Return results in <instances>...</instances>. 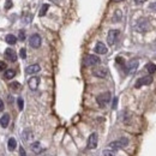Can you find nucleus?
<instances>
[{"instance_id": "f704fd0d", "label": "nucleus", "mask_w": 156, "mask_h": 156, "mask_svg": "<svg viewBox=\"0 0 156 156\" xmlns=\"http://www.w3.org/2000/svg\"><path fill=\"white\" fill-rule=\"evenodd\" d=\"M116 102H118V99L115 97V99H114V102H113V108H114V109L116 108Z\"/></svg>"}, {"instance_id": "5701e85b", "label": "nucleus", "mask_w": 156, "mask_h": 156, "mask_svg": "<svg viewBox=\"0 0 156 156\" xmlns=\"http://www.w3.org/2000/svg\"><path fill=\"white\" fill-rule=\"evenodd\" d=\"M10 88H11L13 91H19V90L22 89V85H21L18 82H13V83L10 84Z\"/></svg>"}, {"instance_id": "0eeeda50", "label": "nucleus", "mask_w": 156, "mask_h": 156, "mask_svg": "<svg viewBox=\"0 0 156 156\" xmlns=\"http://www.w3.org/2000/svg\"><path fill=\"white\" fill-rule=\"evenodd\" d=\"M97 139H99V137H97V133L96 132H94V133H91L90 136H89V138H88V149H95L96 147H97Z\"/></svg>"}, {"instance_id": "412c9836", "label": "nucleus", "mask_w": 156, "mask_h": 156, "mask_svg": "<svg viewBox=\"0 0 156 156\" xmlns=\"http://www.w3.org/2000/svg\"><path fill=\"white\" fill-rule=\"evenodd\" d=\"M48 8H49V5L48 4H43L42 5V7L40 8V12H39V16L40 17H43L46 13H47V11H48Z\"/></svg>"}, {"instance_id": "a211bd4d", "label": "nucleus", "mask_w": 156, "mask_h": 156, "mask_svg": "<svg viewBox=\"0 0 156 156\" xmlns=\"http://www.w3.org/2000/svg\"><path fill=\"white\" fill-rule=\"evenodd\" d=\"M7 148H8L10 151H13V150L17 148V141H16L13 137H11V138L8 139V142H7Z\"/></svg>"}, {"instance_id": "4468645a", "label": "nucleus", "mask_w": 156, "mask_h": 156, "mask_svg": "<svg viewBox=\"0 0 156 156\" xmlns=\"http://www.w3.org/2000/svg\"><path fill=\"white\" fill-rule=\"evenodd\" d=\"M28 84H29V88L31 90H36L39 84H40V78L39 77H31L29 81H28Z\"/></svg>"}, {"instance_id": "c9c22d12", "label": "nucleus", "mask_w": 156, "mask_h": 156, "mask_svg": "<svg viewBox=\"0 0 156 156\" xmlns=\"http://www.w3.org/2000/svg\"><path fill=\"white\" fill-rule=\"evenodd\" d=\"M114 2H120V1H123V0H113Z\"/></svg>"}, {"instance_id": "7ed1b4c3", "label": "nucleus", "mask_w": 156, "mask_h": 156, "mask_svg": "<svg viewBox=\"0 0 156 156\" xmlns=\"http://www.w3.org/2000/svg\"><path fill=\"white\" fill-rule=\"evenodd\" d=\"M100 58L97 56V55H93V54H89V55H87L85 58H84V60H83V62H84V65L85 66H94V65H99L100 64Z\"/></svg>"}, {"instance_id": "2eb2a0df", "label": "nucleus", "mask_w": 156, "mask_h": 156, "mask_svg": "<svg viewBox=\"0 0 156 156\" xmlns=\"http://www.w3.org/2000/svg\"><path fill=\"white\" fill-rule=\"evenodd\" d=\"M8 124H10V114L5 113V114L0 118V126L4 127V129H6V127L8 126Z\"/></svg>"}, {"instance_id": "f03ea898", "label": "nucleus", "mask_w": 156, "mask_h": 156, "mask_svg": "<svg viewBox=\"0 0 156 156\" xmlns=\"http://www.w3.org/2000/svg\"><path fill=\"white\" fill-rule=\"evenodd\" d=\"M110 97H112V95H110V93L109 91H106V93H102V94H100L97 97H96V101H97V103L100 107H106L107 104L109 103V101H110Z\"/></svg>"}, {"instance_id": "1a4fd4ad", "label": "nucleus", "mask_w": 156, "mask_h": 156, "mask_svg": "<svg viewBox=\"0 0 156 156\" xmlns=\"http://www.w3.org/2000/svg\"><path fill=\"white\" fill-rule=\"evenodd\" d=\"M4 55H5V58H6L8 61H12V62H13V61L17 60V54H16V52H14L12 48H6Z\"/></svg>"}, {"instance_id": "4be33fe9", "label": "nucleus", "mask_w": 156, "mask_h": 156, "mask_svg": "<svg viewBox=\"0 0 156 156\" xmlns=\"http://www.w3.org/2000/svg\"><path fill=\"white\" fill-rule=\"evenodd\" d=\"M145 67H147L148 72H149V73H151V75L156 72V65L154 64V62H149V64H147V66H145Z\"/></svg>"}, {"instance_id": "f3484780", "label": "nucleus", "mask_w": 156, "mask_h": 156, "mask_svg": "<svg viewBox=\"0 0 156 156\" xmlns=\"http://www.w3.org/2000/svg\"><path fill=\"white\" fill-rule=\"evenodd\" d=\"M22 137H23V139H24L25 142H30V141L34 138V135H33V132H31V131L25 130V131L22 133Z\"/></svg>"}, {"instance_id": "c85d7f7f", "label": "nucleus", "mask_w": 156, "mask_h": 156, "mask_svg": "<svg viewBox=\"0 0 156 156\" xmlns=\"http://www.w3.org/2000/svg\"><path fill=\"white\" fill-rule=\"evenodd\" d=\"M4 70H6V64H5L4 61H1V60H0V72H1V71H4Z\"/></svg>"}, {"instance_id": "ddd939ff", "label": "nucleus", "mask_w": 156, "mask_h": 156, "mask_svg": "<svg viewBox=\"0 0 156 156\" xmlns=\"http://www.w3.org/2000/svg\"><path fill=\"white\" fill-rule=\"evenodd\" d=\"M40 70H41L40 65H37V64H34V65H29V66L25 68V72H27L28 75H35V73L40 72Z\"/></svg>"}, {"instance_id": "e433bc0d", "label": "nucleus", "mask_w": 156, "mask_h": 156, "mask_svg": "<svg viewBox=\"0 0 156 156\" xmlns=\"http://www.w3.org/2000/svg\"><path fill=\"white\" fill-rule=\"evenodd\" d=\"M46 156H51V155H46Z\"/></svg>"}, {"instance_id": "bb28decb", "label": "nucleus", "mask_w": 156, "mask_h": 156, "mask_svg": "<svg viewBox=\"0 0 156 156\" xmlns=\"http://www.w3.org/2000/svg\"><path fill=\"white\" fill-rule=\"evenodd\" d=\"M120 19H121V12H120V11H116V12H115V17L113 18V21H114V22H118V21H120Z\"/></svg>"}, {"instance_id": "c756f323", "label": "nucleus", "mask_w": 156, "mask_h": 156, "mask_svg": "<svg viewBox=\"0 0 156 156\" xmlns=\"http://www.w3.org/2000/svg\"><path fill=\"white\" fill-rule=\"evenodd\" d=\"M19 155L27 156V153H25V150H24V148H23V147H21V148H19Z\"/></svg>"}, {"instance_id": "9d476101", "label": "nucleus", "mask_w": 156, "mask_h": 156, "mask_svg": "<svg viewBox=\"0 0 156 156\" xmlns=\"http://www.w3.org/2000/svg\"><path fill=\"white\" fill-rule=\"evenodd\" d=\"M93 75L95 77H99V78H104L108 75V71L104 67H96V68L93 70Z\"/></svg>"}, {"instance_id": "20e7f679", "label": "nucleus", "mask_w": 156, "mask_h": 156, "mask_svg": "<svg viewBox=\"0 0 156 156\" xmlns=\"http://www.w3.org/2000/svg\"><path fill=\"white\" fill-rule=\"evenodd\" d=\"M119 34H120V31L116 30V29L109 30L108 36H107V42H108L109 46H113V45L116 42V40H118V37H119Z\"/></svg>"}, {"instance_id": "b1692460", "label": "nucleus", "mask_w": 156, "mask_h": 156, "mask_svg": "<svg viewBox=\"0 0 156 156\" xmlns=\"http://www.w3.org/2000/svg\"><path fill=\"white\" fill-rule=\"evenodd\" d=\"M17 103H18L19 110H23V108H24V101H23L22 97H18V99H17Z\"/></svg>"}, {"instance_id": "423d86ee", "label": "nucleus", "mask_w": 156, "mask_h": 156, "mask_svg": "<svg viewBox=\"0 0 156 156\" xmlns=\"http://www.w3.org/2000/svg\"><path fill=\"white\" fill-rule=\"evenodd\" d=\"M151 83H153V77H151V76H144V77L139 78V79L136 82L135 87H136V88H141L142 85H149V84H151Z\"/></svg>"}, {"instance_id": "7c9ffc66", "label": "nucleus", "mask_w": 156, "mask_h": 156, "mask_svg": "<svg viewBox=\"0 0 156 156\" xmlns=\"http://www.w3.org/2000/svg\"><path fill=\"white\" fill-rule=\"evenodd\" d=\"M11 6H12V2H11V0H6V8L8 10V8H11Z\"/></svg>"}, {"instance_id": "9b49d317", "label": "nucleus", "mask_w": 156, "mask_h": 156, "mask_svg": "<svg viewBox=\"0 0 156 156\" xmlns=\"http://www.w3.org/2000/svg\"><path fill=\"white\" fill-rule=\"evenodd\" d=\"M148 29H149V24H148V21H145V19L139 21V22L137 23V25H136V30H138V31H141V33H144V31H147Z\"/></svg>"}, {"instance_id": "473e14b6", "label": "nucleus", "mask_w": 156, "mask_h": 156, "mask_svg": "<svg viewBox=\"0 0 156 156\" xmlns=\"http://www.w3.org/2000/svg\"><path fill=\"white\" fill-rule=\"evenodd\" d=\"M147 0H135V2L137 4V5H141V4H143V2H145Z\"/></svg>"}, {"instance_id": "2f4dec72", "label": "nucleus", "mask_w": 156, "mask_h": 156, "mask_svg": "<svg viewBox=\"0 0 156 156\" xmlns=\"http://www.w3.org/2000/svg\"><path fill=\"white\" fill-rule=\"evenodd\" d=\"M4 110V101L0 99V112H2Z\"/></svg>"}, {"instance_id": "aec40b11", "label": "nucleus", "mask_w": 156, "mask_h": 156, "mask_svg": "<svg viewBox=\"0 0 156 156\" xmlns=\"http://www.w3.org/2000/svg\"><path fill=\"white\" fill-rule=\"evenodd\" d=\"M16 76V72H14V70H6L5 71V73H4V77L6 78V79H12L13 77Z\"/></svg>"}, {"instance_id": "6ab92c4d", "label": "nucleus", "mask_w": 156, "mask_h": 156, "mask_svg": "<svg viewBox=\"0 0 156 156\" xmlns=\"http://www.w3.org/2000/svg\"><path fill=\"white\" fill-rule=\"evenodd\" d=\"M5 41H6V43H8V45H16L17 37H16L14 35H12V34H8V35L5 36Z\"/></svg>"}, {"instance_id": "f257e3e1", "label": "nucleus", "mask_w": 156, "mask_h": 156, "mask_svg": "<svg viewBox=\"0 0 156 156\" xmlns=\"http://www.w3.org/2000/svg\"><path fill=\"white\" fill-rule=\"evenodd\" d=\"M127 145H129V139L125 138V137H123V138H120V139H118V141L112 142V143L109 144V148L113 149V150H118V149L125 148V147H127Z\"/></svg>"}, {"instance_id": "cd10ccee", "label": "nucleus", "mask_w": 156, "mask_h": 156, "mask_svg": "<svg viewBox=\"0 0 156 156\" xmlns=\"http://www.w3.org/2000/svg\"><path fill=\"white\" fill-rule=\"evenodd\" d=\"M19 56H21L22 59H25V58H27V49H25V48H22V49L19 51Z\"/></svg>"}, {"instance_id": "393cba45", "label": "nucleus", "mask_w": 156, "mask_h": 156, "mask_svg": "<svg viewBox=\"0 0 156 156\" xmlns=\"http://www.w3.org/2000/svg\"><path fill=\"white\" fill-rule=\"evenodd\" d=\"M103 156H115V154H114V150H110V149H104V150H103Z\"/></svg>"}, {"instance_id": "f8f14e48", "label": "nucleus", "mask_w": 156, "mask_h": 156, "mask_svg": "<svg viewBox=\"0 0 156 156\" xmlns=\"http://www.w3.org/2000/svg\"><path fill=\"white\" fill-rule=\"evenodd\" d=\"M30 149L33 150V153L34 154H36V155H39V154H41L45 149L42 148V145H41V143L40 142H34V143H31L30 144Z\"/></svg>"}, {"instance_id": "a878e982", "label": "nucleus", "mask_w": 156, "mask_h": 156, "mask_svg": "<svg viewBox=\"0 0 156 156\" xmlns=\"http://www.w3.org/2000/svg\"><path fill=\"white\" fill-rule=\"evenodd\" d=\"M18 39H19L21 41H24V40H25V31H24V30H19Z\"/></svg>"}, {"instance_id": "39448f33", "label": "nucleus", "mask_w": 156, "mask_h": 156, "mask_svg": "<svg viewBox=\"0 0 156 156\" xmlns=\"http://www.w3.org/2000/svg\"><path fill=\"white\" fill-rule=\"evenodd\" d=\"M41 42H42V40H41V36L39 34H34L29 39V45L31 48H39L41 46Z\"/></svg>"}, {"instance_id": "72a5a7b5", "label": "nucleus", "mask_w": 156, "mask_h": 156, "mask_svg": "<svg viewBox=\"0 0 156 156\" xmlns=\"http://www.w3.org/2000/svg\"><path fill=\"white\" fill-rule=\"evenodd\" d=\"M151 10H154V11H156V2H154V4H151L150 6H149Z\"/></svg>"}, {"instance_id": "6e6552de", "label": "nucleus", "mask_w": 156, "mask_h": 156, "mask_svg": "<svg viewBox=\"0 0 156 156\" xmlns=\"http://www.w3.org/2000/svg\"><path fill=\"white\" fill-rule=\"evenodd\" d=\"M137 68H138V60H131V61L126 65V73L133 75Z\"/></svg>"}, {"instance_id": "dca6fc26", "label": "nucleus", "mask_w": 156, "mask_h": 156, "mask_svg": "<svg viewBox=\"0 0 156 156\" xmlns=\"http://www.w3.org/2000/svg\"><path fill=\"white\" fill-rule=\"evenodd\" d=\"M95 52L97 54H106L107 53V47L104 46L102 42H97L95 46Z\"/></svg>"}]
</instances>
